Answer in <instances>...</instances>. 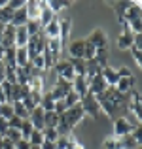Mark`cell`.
<instances>
[{"label": "cell", "mask_w": 142, "mask_h": 149, "mask_svg": "<svg viewBox=\"0 0 142 149\" xmlns=\"http://www.w3.org/2000/svg\"><path fill=\"white\" fill-rule=\"evenodd\" d=\"M29 121H30V125H32V128L34 130H44V109L38 106V108H34L32 111L29 113Z\"/></svg>", "instance_id": "obj_11"}, {"label": "cell", "mask_w": 142, "mask_h": 149, "mask_svg": "<svg viewBox=\"0 0 142 149\" xmlns=\"http://www.w3.org/2000/svg\"><path fill=\"white\" fill-rule=\"evenodd\" d=\"M68 55L70 58H84V51H85V42L84 40H72L68 42Z\"/></svg>", "instance_id": "obj_13"}, {"label": "cell", "mask_w": 142, "mask_h": 149, "mask_svg": "<svg viewBox=\"0 0 142 149\" xmlns=\"http://www.w3.org/2000/svg\"><path fill=\"white\" fill-rule=\"evenodd\" d=\"M0 45H2L4 49L15 47V26L6 25V29H4V32H2V36H0Z\"/></svg>", "instance_id": "obj_10"}, {"label": "cell", "mask_w": 142, "mask_h": 149, "mask_svg": "<svg viewBox=\"0 0 142 149\" xmlns=\"http://www.w3.org/2000/svg\"><path fill=\"white\" fill-rule=\"evenodd\" d=\"M42 34L49 40V38H59V17H55L47 26L42 29Z\"/></svg>", "instance_id": "obj_21"}, {"label": "cell", "mask_w": 142, "mask_h": 149, "mask_svg": "<svg viewBox=\"0 0 142 149\" xmlns=\"http://www.w3.org/2000/svg\"><path fill=\"white\" fill-rule=\"evenodd\" d=\"M68 61H70V64H72L76 76H85V61L84 58H68Z\"/></svg>", "instance_id": "obj_28"}, {"label": "cell", "mask_w": 142, "mask_h": 149, "mask_svg": "<svg viewBox=\"0 0 142 149\" xmlns=\"http://www.w3.org/2000/svg\"><path fill=\"white\" fill-rule=\"evenodd\" d=\"M101 70L102 68L95 61H85V76L87 77H93V76H97V74H101Z\"/></svg>", "instance_id": "obj_31"}, {"label": "cell", "mask_w": 142, "mask_h": 149, "mask_svg": "<svg viewBox=\"0 0 142 149\" xmlns=\"http://www.w3.org/2000/svg\"><path fill=\"white\" fill-rule=\"evenodd\" d=\"M114 87H116V91L120 93V95H123V96L129 95V93L135 89V76H133V77H120Z\"/></svg>", "instance_id": "obj_14"}, {"label": "cell", "mask_w": 142, "mask_h": 149, "mask_svg": "<svg viewBox=\"0 0 142 149\" xmlns=\"http://www.w3.org/2000/svg\"><path fill=\"white\" fill-rule=\"evenodd\" d=\"M85 42V40H84ZM95 53H97V49L93 47L91 44H87V42H85V51H84V61H93L95 58Z\"/></svg>", "instance_id": "obj_41"}, {"label": "cell", "mask_w": 142, "mask_h": 149, "mask_svg": "<svg viewBox=\"0 0 142 149\" xmlns=\"http://www.w3.org/2000/svg\"><path fill=\"white\" fill-rule=\"evenodd\" d=\"M80 106H82V109H84V113L85 115H89L91 119H98L101 117V106H98V102H97V96L91 95V93H87V95L82 98L80 102Z\"/></svg>", "instance_id": "obj_2"}, {"label": "cell", "mask_w": 142, "mask_h": 149, "mask_svg": "<svg viewBox=\"0 0 142 149\" xmlns=\"http://www.w3.org/2000/svg\"><path fill=\"white\" fill-rule=\"evenodd\" d=\"M40 147H42V149H57V147H55V143H53V142H46V140H44V143H42Z\"/></svg>", "instance_id": "obj_52"}, {"label": "cell", "mask_w": 142, "mask_h": 149, "mask_svg": "<svg viewBox=\"0 0 142 149\" xmlns=\"http://www.w3.org/2000/svg\"><path fill=\"white\" fill-rule=\"evenodd\" d=\"M70 6H72V2H68V0H49V2H47V8H49L55 15L61 10H66V8H70Z\"/></svg>", "instance_id": "obj_24"}, {"label": "cell", "mask_w": 142, "mask_h": 149, "mask_svg": "<svg viewBox=\"0 0 142 149\" xmlns=\"http://www.w3.org/2000/svg\"><path fill=\"white\" fill-rule=\"evenodd\" d=\"M6 2H8V0H0V8H4V6H6Z\"/></svg>", "instance_id": "obj_55"}, {"label": "cell", "mask_w": 142, "mask_h": 149, "mask_svg": "<svg viewBox=\"0 0 142 149\" xmlns=\"http://www.w3.org/2000/svg\"><path fill=\"white\" fill-rule=\"evenodd\" d=\"M2 149H15V143H11L8 138H4V143H2Z\"/></svg>", "instance_id": "obj_51"}, {"label": "cell", "mask_w": 142, "mask_h": 149, "mask_svg": "<svg viewBox=\"0 0 142 149\" xmlns=\"http://www.w3.org/2000/svg\"><path fill=\"white\" fill-rule=\"evenodd\" d=\"M47 51H49L51 55H53L55 58H61V55H63V49H65V45L61 44V40L59 38H49L47 40Z\"/></svg>", "instance_id": "obj_19"}, {"label": "cell", "mask_w": 142, "mask_h": 149, "mask_svg": "<svg viewBox=\"0 0 142 149\" xmlns=\"http://www.w3.org/2000/svg\"><path fill=\"white\" fill-rule=\"evenodd\" d=\"M116 70H117V76L120 77H133L131 68H127V66H121V68H116Z\"/></svg>", "instance_id": "obj_46"}, {"label": "cell", "mask_w": 142, "mask_h": 149, "mask_svg": "<svg viewBox=\"0 0 142 149\" xmlns=\"http://www.w3.org/2000/svg\"><path fill=\"white\" fill-rule=\"evenodd\" d=\"M65 104H66V108H74V106H78L82 102V96L78 95V93H74V91H70V93H66V96L65 98Z\"/></svg>", "instance_id": "obj_30"}, {"label": "cell", "mask_w": 142, "mask_h": 149, "mask_svg": "<svg viewBox=\"0 0 142 149\" xmlns=\"http://www.w3.org/2000/svg\"><path fill=\"white\" fill-rule=\"evenodd\" d=\"M140 6H142V2H140V0H133V2H131V6L127 8V11L123 13V17H121V19H123L125 23L138 19V17H140Z\"/></svg>", "instance_id": "obj_17"}, {"label": "cell", "mask_w": 142, "mask_h": 149, "mask_svg": "<svg viewBox=\"0 0 142 149\" xmlns=\"http://www.w3.org/2000/svg\"><path fill=\"white\" fill-rule=\"evenodd\" d=\"M40 8H42V11H40V19H38V23H40V26L44 29V26H47L55 17H57V15L47 8V2H44V0H40Z\"/></svg>", "instance_id": "obj_16"}, {"label": "cell", "mask_w": 142, "mask_h": 149, "mask_svg": "<svg viewBox=\"0 0 142 149\" xmlns=\"http://www.w3.org/2000/svg\"><path fill=\"white\" fill-rule=\"evenodd\" d=\"M30 149H42L40 146H30Z\"/></svg>", "instance_id": "obj_57"}, {"label": "cell", "mask_w": 142, "mask_h": 149, "mask_svg": "<svg viewBox=\"0 0 142 149\" xmlns=\"http://www.w3.org/2000/svg\"><path fill=\"white\" fill-rule=\"evenodd\" d=\"M53 72L57 74V77H61V79H65V81H70V83H72L74 77H76L74 68H72V64H70L68 58H59V61L55 62V66H53Z\"/></svg>", "instance_id": "obj_3"}, {"label": "cell", "mask_w": 142, "mask_h": 149, "mask_svg": "<svg viewBox=\"0 0 142 149\" xmlns=\"http://www.w3.org/2000/svg\"><path fill=\"white\" fill-rule=\"evenodd\" d=\"M4 138H8L11 143H17L19 140H23V136H21V132L15 130V128H8V132H6V136H4Z\"/></svg>", "instance_id": "obj_40"}, {"label": "cell", "mask_w": 142, "mask_h": 149, "mask_svg": "<svg viewBox=\"0 0 142 149\" xmlns=\"http://www.w3.org/2000/svg\"><path fill=\"white\" fill-rule=\"evenodd\" d=\"M59 115L55 111H44V127L46 128H57Z\"/></svg>", "instance_id": "obj_25"}, {"label": "cell", "mask_w": 142, "mask_h": 149, "mask_svg": "<svg viewBox=\"0 0 142 149\" xmlns=\"http://www.w3.org/2000/svg\"><path fill=\"white\" fill-rule=\"evenodd\" d=\"M129 51H131V55H133V58H135V62H136V64H142V51L138 49V47H135V45H131V49H129Z\"/></svg>", "instance_id": "obj_43"}, {"label": "cell", "mask_w": 142, "mask_h": 149, "mask_svg": "<svg viewBox=\"0 0 142 149\" xmlns=\"http://www.w3.org/2000/svg\"><path fill=\"white\" fill-rule=\"evenodd\" d=\"M25 26H27V32H29V36H36V34L42 32V26H40V23H38V21H29Z\"/></svg>", "instance_id": "obj_37"}, {"label": "cell", "mask_w": 142, "mask_h": 149, "mask_svg": "<svg viewBox=\"0 0 142 149\" xmlns=\"http://www.w3.org/2000/svg\"><path fill=\"white\" fill-rule=\"evenodd\" d=\"M131 2H133V0H123V2L120 0V2H112V4H110V6L114 8V11H116L117 19H121V17H123V13L127 11V8L131 6Z\"/></svg>", "instance_id": "obj_26"}, {"label": "cell", "mask_w": 142, "mask_h": 149, "mask_svg": "<svg viewBox=\"0 0 142 149\" xmlns=\"http://www.w3.org/2000/svg\"><path fill=\"white\" fill-rule=\"evenodd\" d=\"M87 44H91L95 49H108V36L102 29H95L87 38H85Z\"/></svg>", "instance_id": "obj_6"}, {"label": "cell", "mask_w": 142, "mask_h": 149, "mask_svg": "<svg viewBox=\"0 0 142 149\" xmlns=\"http://www.w3.org/2000/svg\"><path fill=\"white\" fill-rule=\"evenodd\" d=\"M11 106H13V113L17 117H21V119H29V111L25 109V106H23L21 102H13Z\"/></svg>", "instance_id": "obj_36"}, {"label": "cell", "mask_w": 142, "mask_h": 149, "mask_svg": "<svg viewBox=\"0 0 142 149\" xmlns=\"http://www.w3.org/2000/svg\"><path fill=\"white\" fill-rule=\"evenodd\" d=\"M8 8L13 10V11L23 10V8H25V0H8Z\"/></svg>", "instance_id": "obj_42"}, {"label": "cell", "mask_w": 142, "mask_h": 149, "mask_svg": "<svg viewBox=\"0 0 142 149\" xmlns=\"http://www.w3.org/2000/svg\"><path fill=\"white\" fill-rule=\"evenodd\" d=\"M108 57H110V51H108V49H97L93 61L97 62L101 68H104V66H108Z\"/></svg>", "instance_id": "obj_27"}, {"label": "cell", "mask_w": 142, "mask_h": 149, "mask_svg": "<svg viewBox=\"0 0 142 149\" xmlns=\"http://www.w3.org/2000/svg\"><path fill=\"white\" fill-rule=\"evenodd\" d=\"M15 51H17V47H8L4 49V64L6 66H15Z\"/></svg>", "instance_id": "obj_32"}, {"label": "cell", "mask_w": 142, "mask_h": 149, "mask_svg": "<svg viewBox=\"0 0 142 149\" xmlns=\"http://www.w3.org/2000/svg\"><path fill=\"white\" fill-rule=\"evenodd\" d=\"M70 91H72V83H70V81L61 79V77H57V81L53 83V87H51L47 93L51 95V98L57 102V100H63L66 96V93H70Z\"/></svg>", "instance_id": "obj_5"}, {"label": "cell", "mask_w": 142, "mask_h": 149, "mask_svg": "<svg viewBox=\"0 0 142 149\" xmlns=\"http://www.w3.org/2000/svg\"><path fill=\"white\" fill-rule=\"evenodd\" d=\"M0 104H6V95H4V89L0 85Z\"/></svg>", "instance_id": "obj_53"}, {"label": "cell", "mask_w": 142, "mask_h": 149, "mask_svg": "<svg viewBox=\"0 0 142 149\" xmlns=\"http://www.w3.org/2000/svg\"><path fill=\"white\" fill-rule=\"evenodd\" d=\"M27 23H29V17H27V11H25V8H23V10H17V11L13 13V17H11L10 25L17 29V26H25Z\"/></svg>", "instance_id": "obj_22"}, {"label": "cell", "mask_w": 142, "mask_h": 149, "mask_svg": "<svg viewBox=\"0 0 142 149\" xmlns=\"http://www.w3.org/2000/svg\"><path fill=\"white\" fill-rule=\"evenodd\" d=\"M102 147H104V149H120V138L114 136V134L106 136L104 142H102Z\"/></svg>", "instance_id": "obj_33"}, {"label": "cell", "mask_w": 142, "mask_h": 149, "mask_svg": "<svg viewBox=\"0 0 142 149\" xmlns=\"http://www.w3.org/2000/svg\"><path fill=\"white\" fill-rule=\"evenodd\" d=\"M2 81H6V64L0 61V83Z\"/></svg>", "instance_id": "obj_50"}, {"label": "cell", "mask_w": 142, "mask_h": 149, "mask_svg": "<svg viewBox=\"0 0 142 149\" xmlns=\"http://www.w3.org/2000/svg\"><path fill=\"white\" fill-rule=\"evenodd\" d=\"M40 108L44 109V111H55V100L51 98L49 93H44V96H42V102H40Z\"/></svg>", "instance_id": "obj_29"}, {"label": "cell", "mask_w": 142, "mask_h": 149, "mask_svg": "<svg viewBox=\"0 0 142 149\" xmlns=\"http://www.w3.org/2000/svg\"><path fill=\"white\" fill-rule=\"evenodd\" d=\"M29 143L30 146H42V143H44V134H42V130H32L30 132Z\"/></svg>", "instance_id": "obj_34"}, {"label": "cell", "mask_w": 142, "mask_h": 149, "mask_svg": "<svg viewBox=\"0 0 142 149\" xmlns=\"http://www.w3.org/2000/svg\"><path fill=\"white\" fill-rule=\"evenodd\" d=\"M72 91L78 93V95L84 98V96L89 93V77L87 76H76L74 81H72Z\"/></svg>", "instance_id": "obj_9"}, {"label": "cell", "mask_w": 142, "mask_h": 149, "mask_svg": "<svg viewBox=\"0 0 142 149\" xmlns=\"http://www.w3.org/2000/svg\"><path fill=\"white\" fill-rule=\"evenodd\" d=\"M25 11H27V17L29 21H38L40 19V0H30V2H25Z\"/></svg>", "instance_id": "obj_15"}, {"label": "cell", "mask_w": 142, "mask_h": 149, "mask_svg": "<svg viewBox=\"0 0 142 149\" xmlns=\"http://www.w3.org/2000/svg\"><path fill=\"white\" fill-rule=\"evenodd\" d=\"M135 128H136V127H135V125H133L125 115H117L116 119H114V136H117V138L131 134Z\"/></svg>", "instance_id": "obj_4"}, {"label": "cell", "mask_w": 142, "mask_h": 149, "mask_svg": "<svg viewBox=\"0 0 142 149\" xmlns=\"http://www.w3.org/2000/svg\"><path fill=\"white\" fill-rule=\"evenodd\" d=\"M32 130H34V128H32V125H30V121H29V119H23L21 128H19V132H21L23 140H29V136H30V132H32Z\"/></svg>", "instance_id": "obj_35"}, {"label": "cell", "mask_w": 142, "mask_h": 149, "mask_svg": "<svg viewBox=\"0 0 142 149\" xmlns=\"http://www.w3.org/2000/svg\"><path fill=\"white\" fill-rule=\"evenodd\" d=\"M106 81H104V77L101 76V74H97V76H93V77H89V93L95 96H98L101 93H104L106 91Z\"/></svg>", "instance_id": "obj_8"}, {"label": "cell", "mask_w": 142, "mask_h": 149, "mask_svg": "<svg viewBox=\"0 0 142 149\" xmlns=\"http://www.w3.org/2000/svg\"><path fill=\"white\" fill-rule=\"evenodd\" d=\"M131 136H133V138H135V142H136V143H138V146H140V142H142V128H140V127H136L135 130L131 132Z\"/></svg>", "instance_id": "obj_48"}, {"label": "cell", "mask_w": 142, "mask_h": 149, "mask_svg": "<svg viewBox=\"0 0 142 149\" xmlns=\"http://www.w3.org/2000/svg\"><path fill=\"white\" fill-rule=\"evenodd\" d=\"M29 62H30V58H29L27 49L25 47H17V51H15V66L23 68V66H27Z\"/></svg>", "instance_id": "obj_23"}, {"label": "cell", "mask_w": 142, "mask_h": 149, "mask_svg": "<svg viewBox=\"0 0 142 149\" xmlns=\"http://www.w3.org/2000/svg\"><path fill=\"white\" fill-rule=\"evenodd\" d=\"M70 32H72V21L68 17H59V40L63 45L70 42Z\"/></svg>", "instance_id": "obj_7"}, {"label": "cell", "mask_w": 142, "mask_h": 149, "mask_svg": "<svg viewBox=\"0 0 142 149\" xmlns=\"http://www.w3.org/2000/svg\"><path fill=\"white\" fill-rule=\"evenodd\" d=\"M29 32H27V26H17L15 29V47H25L29 44Z\"/></svg>", "instance_id": "obj_20"}, {"label": "cell", "mask_w": 142, "mask_h": 149, "mask_svg": "<svg viewBox=\"0 0 142 149\" xmlns=\"http://www.w3.org/2000/svg\"><path fill=\"white\" fill-rule=\"evenodd\" d=\"M21 123H23V119H21V117H17V115H13L11 119H8L10 128H15V130H19V128H21Z\"/></svg>", "instance_id": "obj_44"}, {"label": "cell", "mask_w": 142, "mask_h": 149, "mask_svg": "<svg viewBox=\"0 0 142 149\" xmlns=\"http://www.w3.org/2000/svg\"><path fill=\"white\" fill-rule=\"evenodd\" d=\"M15 149H30L29 140H19V142L15 143Z\"/></svg>", "instance_id": "obj_49"}, {"label": "cell", "mask_w": 142, "mask_h": 149, "mask_svg": "<svg viewBox=\"0 0 142 149\" xmlns=\"http://www.w3.org/2000/svg\"><path fill=\"white\" fill-rule=\"evenodd\" d=\"M66 109H68V108H66L65 100H57V102H55V113H57V115H63Z\"/></svg>", "instance_id": "obj_45"}, {"label": "cell", "mask_w": 142, "mask_h": 149, "mask_svg": "<svg viewBox=\"0 0 142 149\" xmlns=\"http://www.w3.org/2000/svg\"><path fill=\"white\" fill-rule=\"evenodd\" d=\"M133 38H135V34L129 30V26H127V25H123V32L117 36V47H120L121 51L131 49V45H133Z\"/></svg>", "instance_id": "obj_12"}, {"label": "cell", "mask_w": 142, "mask_h": 149, "mask_svg": "<svg viewBox=\"0 0 142 149\" xmlns=\"http://www.w3.org/2000/svg\"><path fill=\"white\" fill-rule=\"evenodd\" d=\"M101 76L104 77V81H106V85L108 87H114V85L117 83V79H120V76H117V70L114 68V66H104V68L101 70Z\"/></svg>", "instance_id": "obj_18"}, {"label": "cell", "mask_w": 142, "mask_h": 149, "mask_svg": "<svg viewBox=\"0 0 142 149\" xmlns=\"http://www.w3.org/2000/svg\"><path fill=\"white\" fill-rule=\"evenodd\" d=\"M15 113H13V106L11 104H2L0 106V117H4V119H11V117H13Z\"/></svg>", "instance_id": "obj_39"}, {"label": "cell", "mask_w": 142, "mask_h": 149, "mask_svg": "<svg viewBox=\"0 0 142 149\" xmlns=\"http://www.w3.org/2000/svg\"><path fill=\"white\" fill-rule=\"evenodd\" d=\"M42 134H44V140L46 142H57V138H59V132H57V128H44L42 130Z\"/></svg>", "instance_id": "obj_38"}, {"label": "cell", "mask_w": 142, "mask_h": 149, "mask_svg": "<svg viewBox=\"0 0 142 149\" xmlns=\"http://www.w3.org/2000/svg\"><path fill=\"white\" fill-rule=\"evenodd\" d=\"M2 143H4V136H0V149H2Z\"/></svg>", "instance_id": "obj_56"}, {"label": "cell", "mask_w": 142, "mask_h": 149, "mask_svg": "<svg viewBox=\"0 0 142 149\" xmlns=\"http://www.w3.org/2000/svg\"><path fill=\"white\" fill-rule=\"evenodd\" d=\"M8 128H10V125H8V119H4V117H0V136H6Z\"/></svg>", "instance_id": "obj_47"}, {"label": "cell", "mask_w": 142, "mask_h": 149, "mask_svg": "<svg viewBox=\"0 0 142 149\" xmlns=\"http://www.w3.org/2000/svg\"><path fill=\"white\" fill-rule=\"evenodd\" d=\"M4 29H6V25H2V23H0V36H2V32H4Z\"/></svg>", "instance_id": "obj_54"}, {"label": "cell", "mask_w": 142, "mask_h": 149, "mask_svg": "<svg viewBox=\"0 0 142 149\" xmlns=\"http://www.w3.org/2000/svg\"><path fill=\"white\" fill-rule=\"evenodd\" d=\"M46 45H47V38L42 32L36 34V36H30L29 38V44L25 45V49H27V53H29V58H30V61H32L34 57H38V55L44 53Z\"/></svg>", "instance_id": "obj_1"}]
</instances>
